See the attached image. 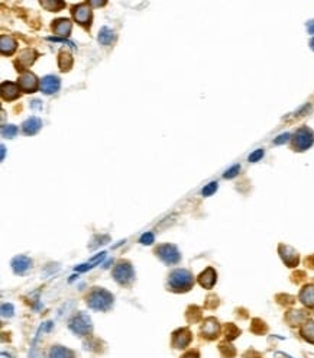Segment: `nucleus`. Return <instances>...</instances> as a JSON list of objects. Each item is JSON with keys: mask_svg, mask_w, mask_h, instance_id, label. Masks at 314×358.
<instances>
[{"mask_svg": "<svg viewBox=\"0 0 314 358\" xmlns=\"http://www.w3.org/2000/svg\"><path fill=\"white\" fill-rule=\"evenodd\" d=\"M194 286V275L188 270L177 268L168 275V289L174 293H185L193 289Z\"/></svg>", "mask_w": 314, "mask_h": 358, "instance_id": "1", "label": "nucleus"}, {"mask_svg": "<svg viewBox=\"0 0 314 358\" xmlns=\"http://www.w3.org/2000/svg\"><path fill=\"white\" fill-rule=\"evenodd\" d=\"M113 300H115L113 294L103 287H94L85 297L87 306L90 309H94V310H100V312L109 310L113 306Z\"/></svg>", "mask_w": 314, "mask_h": 358, "instance_id": "2", "label": "nucleus"}, {"mask_svg": "<svg viewBox=\"0 0 314 358\" xmlns=\"http://www.w3.org/2000/svg\"><path fill=\"white\" fill-rule=\"evenodd\" d=\"M68 328L78 337H87L93 331V324L87 313H77L70 319Z\"/></svg>", "mask_w": 314, "mask_h": 358, "instance_id": "3", "label": "nucleus"}, {"mask_svg": "<svg viewBox=\"0 0 314 358\" xmlns=\"http://www.w3.org/2000/svg\"><path fill=\"white\" fill-rule=\"evenodd\" d=\"M313 144V131H312L310 128H307V126L300 128L297 132L294 134V137H293V148H294L296 151H298V153H303V151L309 150Z\"/></svg>", "mask_w": 314, "mask_h": 358, "instance_id": "4", "label": "nucleus"}, {"mask_svg": "<svg viewBox=\"0 0 314 358\" xmlns=\"http://www.w3.org/2000/svg\"><path fill=\"white\" fill-rule=\"evenodd\" d=\"M155 254L162 263H165L166 266L177 264L181 260V254H180L178 248L175 245H172V244H161V245H158L155 248Z\"/></svg>", "mask_w": 314, "mask_h": 358, "instance_id": "5", "label": "nucleus"}, {"mask_svg": "<svg viewBox=\"0 0 314 358\" xmlns=\"http://www.w3.org/2000/svg\"><path fill=\"white\" fill-rule=\"evenodd\" d=\"M113 278L120 286H129L135 278L132 264L129 261H120L113 268Z\"/></svg>", "mask_w": 314, "mask_h": 358, "instance_id": "6", "label": "nucleus"}, {"mask_svg": "<svg viewBox=\"0 0 314 358\" xmlns=\"http://www.w3.org/2000/svg\"><path fill=\"white\" fill-rule=\"evenodd\" d=\"M71 13L77 23H80L81 26H85V28H90L91 20H93V12H91V7L88 3H80V4L73 6Z\"/></svg>", "mask_w": 314, "mask_h": 358, "instance_id": "7", "label": "nucleus"}, {"mask_svg": "<svg viewBox=\"0 0 314 358\" xmlns=\"http://www.w3.org/2000/svg\"><path fill=\"white\" fill-rule=\"evenodd\" d=\"M200 334L203 338L209 340V341H213L219 337L220 334V324L216 318H207L204 319V322L201 325V329H200Z\"/></svg>", "mask_w": 314, "mask_h": 358, "instance_id": "8", "label": "nucleus"}, {"mask_svg": "<svg viewBox=\"0 0 314 358\" xmlns=\"http://www.w3.org/2000/svg\"><path fill=\"white\" fill-rule=\"evenodd\" d=\"M193 340V335H191V331L188 328H180L177 329L174 334H172V338H171V344L174 348L177 350H184L190 345V342Z\"/></svg>", "mask_w": 314, "mask_h": 358, "instance_id": "9", "label": "nucleus"}, {"mask_svg": "<svg viewBox=\"0 0 314 358\" xmlns=\"http://www.w3.org/2000/svg\"><path fill=\"white\" fill-rule=\"evenodd\" d=\"M17 85L19 89L25 93H33L38 90V87L41 85H38V79L33 73L29 71H25L19 76V80H17Z\"/></svg>", "mask_w": 314, "mask_h": 358, "instance_id": "10", "label": "nucleus"}, {"mask_svg": "<svg viewBox=\"0 0 314 358\" xmlns=\"http://www.w3.org/2000/svg\"><path fill=\"white\" fill-rule=\"evenodd\" d=\"M278 253L281 256L282 261L287 264V267H297L298 263H300V256H298V253L293 247L281 244L278 247Z\"/></svg>", "mask_w": 314, "mask_h": 358, "instance_id": "11", "label": "nucleus"}, {"mask_svg": "<svg viewBox=\"0 0 314 358\" xmlns=\"http://www.w3.org/2000/svg\"><path fill=\"white\" fill-rule=\"evenodd\" d=\"M36 57H38V52L35 51V50H31V48L23 50V51L19 54V58L15 61V66L17 67V71H23V70H26L28 67H31L33 63H35Z\"/></svg>", "mask_w": 314, "mask_h": 358, "instance_id": "12", "label": "nucleus"}, {"mask_svg": "<svg viewBox=\"0 0 314 358\" xmlns=\"http://www.w3.org/2000/svg\"><path fill=\"white\" fill-rule=\"evenodd\" d=\"M60 86L61 82L57 76H45L42 80H41V91L45 93V94H54L60 90Z\"/></svg>", "mask_w": 314, "mask_h": 358, "instance_id": "13", "label": "nucleus"}, {"mask_svg": "<svg viewBox=\"0 0 314 358\" xmlns=\"http://www.w3.org/2000/svg\"><path fill=\"white\" fill-rule=\"evenodd\" d=\"M19 96H20L19 86H16L15 83H10V82L1 83V97H3V100L12 102V100H16Z\"/></svg>", "mask_w": 314, "mask_h": 358, "instance_id": "14", "label": "nucleus"}, {"mask_svg": "<svg viewBox=\"0 0 314 358\" xmlns=\"http://www.w3.org/2000/svg\"><path fill=\"white\" fill-rule=\"evenodd\" d=\"M10 266H12V268H13V271L16 274H25L29 268H31V266H32V261H31V258L26 256H17L15 257L13 260H12V263H10Z\"/></svg>", "mask_w": 314, "mask_h": 358, "instance_id": "15", "label": "nucleus"}, {"mask_svg": "<svg viewBox=\"0 0 314 358\" xmlns=\"http://www.w3.org/2000/svg\"><path fill=\"white\" fill-rule=\"evenodd\" d=\"M217 281V274H216L215 268L207 267L203 273L199 275V283L201 287L204 289H212Z\"/></svg>", "mask_w": 314, "mask_h": 358, "instance_id": "16", "label": "nucleus"}, {"mask_svg": "<svg viewBox=\"0 0 314 358\" xmlns=\"http://www.w3.org/2000/svg\"><path fill=\"white\" fill-rule=\"evenodd\" d=\"M51 28H52L54 34L58 35V36H68V35L71 34L73 25H71V22H70L68 19L61 17V19L54 20V23L51 25Z\"/></svg>", "mask_w": 314, "mask_h": 358, "instance_id": "17", "label": "nucleus"}, {"mask_svg": "<svg viewBox=\"0 0 314 358\" xmlns=\"http://www.w3.org/2000/svg\"><path fill=\"white\" fill-rule=\"evenodd\" d=\"M17 48V42L10 35H1L0 36V52L3 55H12L15 54Z\"/></svg>", "mask_w": 314, "mask_h": 358, "instance_id": "18", "label": "nucleus"}, {"mask_svg": "<svg viewBox=\"0 0 314 358\" xmlns=\"http://www.w3.org/2000/svg\"><path fill=\"white\" fill-rule=\"evenodd\" d=\"M41 126H42V120L39 119V118L32 116V118L26 119L22 123V131H23L25 135L31 137V135H35L41 129Z\"/></svg>", "mask_w": 314, "mask_h": 358, "instance_id": "19", "label": "nucleus"}, {"mask_svg": "<svg viewBox=\"0 0 314 358\" xmlns=\"http://www.w3.org/2000/svg\"><path fill=\"white\" fill-rule=\"evenodd\" d=\"M300 302L307 307H314V286L309 284L306 287H303L300 291V296H298Z\"/></svg>", "mask_w": 314, "mask_h": 358, "instance_id": "20", "label": "nucleus"}, {"mask_svg": "<svg viewBox=\"0 0 314 358\" xmlns=\"http://www.w3.org/2000/svg\"><path fill=\"white\" fill-rule=\"evenodd\" d=\"M50 358H76V353L63 345H54L50 350Z\"/></svg>", "mask_w": 314, "mask_h": 358, "instance_id": "21", "label": "nucleus"}, {"mask_svg": "<svg viewBox=\"0 0 314 358\" xmlns=\"http://www.w3.org/2000/svg\"><path fill=\"white\" fill-rule=\"evenodd\" d=\"M285 319L291 326L306 324L307 322V313L304 310H291V312L287 313Z\"/></svg>", "mask_w": 314, "mask_h": 358, "instance_id": "22", "label": "nucleus"}, {"mask_svg": "<svg viewBox=\"0 0 314 358\" xmlns=\"http://www.w3.org/2000/svg\"><path fill=\"white\" fill-rule=\"evenodd\" d=\"M58 67L61 71H70L73 67V57L71 54L66 50L60 52V57H58Z\"/></svg>", "mask_w": 314, "mask_h": 358, "instance_id": "23", "label": "nucleus"}, {"mask_svg": "<svg viewBox=\"0 0 314 358\" xmlns=\"http://www.w3.org/2000/svg\"><path fill=\"white\" fill-rule=\"evenodd\" d=\"M115 32L110 29V28H107V26H103L101 29H100V32H99V42L101 44V45H110L113 41H115Z\"/></svg>", "mask_w": 314, "mask_h": 358, "instance_id": "24", "label": "nucleus"}, {"mask_svg": "<svg viewBox=\"0 0 314 358\" xmlns=\"http://www.w3.org/2000/svg\"><path fill=\"white\" fill-rule=\"evenodd\" d=\"M300 334L306 341L314 344V321H307L306 324L303 325Z\"/></svg>", "mask_w": 314, "mask_h": 358, "instance_id": "25", "label": "nucleus"}, {"mask_svg": "<svg viewBox=\"0 0 314 358\" xmlns=\"http://www.w3.org/2000/svg\"><path fill=\"white\" fill-rule=\"evenodd\" d=\"M185 318L190 324H197L201 321L203 318V313H201V309L197 306H190L185 312Z\"/></svg>", "mask_w": 314, "mask_h": 358, "instance_id": "26", "label": "nucleus"}, {"mask_svg": "<svg viewBox=\"0 0 314 358\" xmlns=\"http://www.w3.org/2000/svg\"><path fill=\"white\" fill-rule=\"evenodd\" d=\"M104 257H106V253H100V254H97V256L94 257L90 263H85V264H81V266H77V267H76V271L83 273V271H87V270L93 268L94 266H97V264H100V263L104 260Z\"/></svg>", "mask_w": 314, "mask_h": 358, "instance_id": "27", "label": "nucleus"}, {"mask_svg": "<svg viewBox=\"0 0 314 358\" xmlns=\"http://www.w3.org/2000/svg\"><path fill=\"white\" fill-rule=\"evenodd\" d=\"M41 6H44L50 12H58L66 7V1L63 0H41Z\"/></svg>", "mask_w": 314, "mask_h": 358, "instance_id": "28", "label": "nucleus"}, {"mask_svg": "<svg viewBox=\"0 0 314 358\" xmlns=\"http://www.w3.org/2000/svg\"><path fill=\"white\" fill-rule=\"evenodd\" d=\"M219 350H220V354L223 358H233L236 356V350L233 348V345L229 342H222L219 345Z\"/></svg>", "mask_w": 314, "mask_h": 358, "instance_id": "29", "label": "nucleus"}, {"mask_svg": "<svg viewBox=\"0 0 314 358\" xmlns=\"http://www.w3.org/2000/svg\"><path fill=\"white\" fill-rule=\"evenodd\" d=\"M17 134V128L15 125H3L1 126V137L3 138H9V139H12V138L16 137Z\"/></svg>", "mask_w": 314, "mask_h": 358, "instance_id": "30", "label": "nucleus"}, {"mask_svg": "<svg viewBox=\"0 0 314 358\" xmlns=\"http://www.w3.org/2000/svg\"><path fill=\"white\" fill-rule=\"evenodd\" d=\"M240 334V331L236 328V325L233 324H228L225 326V335H226V340H235L237 335Z\"/></svg>", "mask_w": 314, "mask_h": 358, "instance_id": "31", "label": "nucleus"}, {"mask_svg": "<svg viewBox=\"0 0 314 358\" xmlns=\"http://www.w3.org/2000/svg\"><path fill=\"white\" fill-rule=\"evenodd\" d=\"M250 329H252V332H255V334H264V332H266V325H265L262 321H259V319H255V321L252 322Z\"/></svg>", "mask_w": 314, "mask_h": 358, "instance_id": "32", "label": "nucleus"}, {"mask_svg": "<svg viewBox=\"0 0 314 358\" xmlns=\"http://www.w3.org/2000/svg\"><path fill=\"white\" fill-rule=\"evenodd\" d=\"M216 190H217V181H212V183H209L206 187L201 190V194L207 197V196H212Z\"/></svg>", "mask_w": 314, "mask_h": 358, "instance_id": "33", "label": "nucleus"}, {"mask_svg": "<svg viewBox=\"0 0 314 358\" xmlns=\"http://www.w3.org/2000/svg\"><path fill=\"white\" fill-rule=\"evenodd\" d=\"M239 171H240V166L236 164V166L231 167L229 170H226V173L223 174V177H225V179H233V177H236V176L239 174Z\"/></svg>", "mask_w": 314, "mask_h": 358, "instance_id": "34", "label": "nucleus"}, {"mask_svg": "<svg viewBox=\"0 0 314 358\" xmlns=\"http://www.w3.org/2000/svg\"><path fill=\"white\" fill-rule=\"evenodd\" d=\"M1 316L3 318H10V316H13V306L10 305V303H3L1 305Z\"/></svg>", "mask_w": 314, "mask_h": 358, "instance_id": "35", "label": "nucleus"}, {"mask_svg": "<svg viewBox=\"0 0 314 358\" xmlns=\"http://www.w3.org/2000/svg\"><path fill=\"white\" fill-rule=\"evenodd\" d=\"M264 157V150L262 148H259V150H255L253 153L249 155V163H256V161H259L261 158Z\"/></svg>", "mask_w": 314, "mask_h": 358, "instance_id": "36", "label": "nucleus"}, {"mask_svg": "<svg viewBox=\"0 0 314 358\" xmlns=\"http://www.w3.org/2000/svg\"><path fill=\"white\" fill-rule=\"evenodd\" d=\"M139 242H141L142 245H151V244L154 242V234H152V232H145V234L141 237Z\"/></svg>", "mask_w": 314, "mask_h": 358, "instance_id": "37", "label": "nucleus"}, {"mask_svg": "<svg viewBox=\"0 0 314 358\" xmlns=\"http://www.w3.org/2000/svg\"><path fill=\"white\" fill-rule=\"evenodd\" d=\"M290 138H291V135H290L288 132H284V134L278 135V137L274 139V144H275V145H281V144H285Z\"/></svg>", "mask_w": 314, "mask_h": 358, "instance_id": "38", "label": "nucleus"}, {"mask_svg": "<svg viewBox=\"0 0 314 358\" xmlns=\"http://www.w3.org/2000/svg\"><path fill=\"white\" fill-rule=\"evenodd\" d=\"M219 305V300H217V297H216L215 294H210L209 297H207V302H206V307H216Z\"/></svg>", "mask_w": 314, "mask_h": 358, "instance_id": "39", "label": "nucleus"}, {"mask_svg": "<svg viewBox=\"0 0 314 358\" xmlns=\"http://www.w3.org/2000/svg\"><path fill=\"white\" fill-rule=\"evenodd\" d=\"M181 358H200V354L197 350H190V351H187Z\"/></svg>", "mask_w": 314, "mask_h": 358, "instance_id": "40", "label": "nucleus"}, {"mask_svg": "<svg viewBox=\"0 0 314 358\" xmlns=\"http://www.w3.org/2000/svg\"><path fill=\"white\" fill-rule=\"evenodd\" d=\"M307 29H309L310 34L314 35V20H310V22L307 23Z\"/></svg>", "mask_w": 314, "mask_h": 358, "instance_id": "41", "label": "nucleus"}, {"mask_svg": "<svg viewBox=\"0 0 314 358\" xmlns=\"http://www.w3.org/2000/svg\"><path fill=\"white\" fill-rule=\"evenodd\" d=\"M88 4L90 6H103V4H106V1H88Z\"/></svg>", "mask_w": 314, "mask_h": 358, "instance_id": "42", "label": "nucleus"}, {"mask_svg": "<svg viewBox=\"0 0 314 358\" xmlns=\"http://www.w3.org/2000/svg\"><path fill=\"white\" fill-rule=\"evenodd\" d=\"M32 107H38V109H39V107H41V104H39V100H33Z\"/></svg>", "mask_w": 314, "mask_h": 358, "instance_id": "43", "label": "nucleus"}, {"mask_svg": "<svg viewBox=\"0 0 314 358\" xmlns=\"http://www.w3.org/2000/svg\"><path fill=\"white\" fill-rule=\"evenodd\" d=\"M4 151H6V148H4V145H1V160L4 158Z\"/></svg>", "mask_w": 314, "mask_h": 358, "instance_id": "44", "label": "nucleus"}, {"mask_svg": "<svg viewBox=\"0 0 314 358\" xmlns=\"http://www.w3.org/2000/svg\"><path fill=\"white\" fill-rule=\"evenodd\" d=\"M310 47H312V48H313V50H314V38H313V39H312V41H310Z\"/></svg>", "mask_w": 314, "mask_h": 358, "instance_id": "45", "label": "nucleus"}]
</instances>
